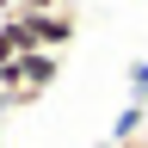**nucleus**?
<instances>
[{"mask_svg": "<svg viewBox=\"0 0 148 148\" xmlns=\"http://www.w3.org/2000/svg\"><path fill=\"white\" fill-rule=\"evenodd\" d=\"M56 74H62V56H49V49L18 56L12 68H0V105H31V99H43V92L56 86Z\"/></svg>", "mask_w": 148, "mask_h": 148, "instance_id": "f257e3e1", "label": "nucleus"}, {"mask_svg": "<svg viewBox=\"0 0 148 148\" xmlns=\"http://www.w3.org/2000/svg\"><path fill=\"white\" fill-rule=\"evenodd\" d=\"M18 25H25V37H31V49H68L74 43V12L62 6V12H12Z\"/></svg>", "mask_w": 148, "mask_h": 148, "instance_id": "f03ea898", "label": "nucleus"}, {"mask_svg": "<svg viewBox=\"0 0 148 148\" xmlns=\"http://www.w3.org/2000/svg\"><path fill=\"white\" fill-rule=\"evenodd\" d=\"M18 56H25V49H18V37H12V25L0 18V68H12Z\"/></svg>", "mask_w": 148, "mask_h": 148, "instance_id": "7ed1b4c3", "label": "nucleus"}, {"mask_svg": "<svg viewBox=\"0 0 148 148\" xmlns=\"http://www.w3.org/2000/svg\"><path fill=\"white\" fill-rule=\"evenodd\" d=\"M18 12H62V0H18Z\"/></svg>", "mask_w": 148, "mask_h": 148, "instance_id": "20e7f679", "label": "nucleus"}, {"mask_svg": "<svg viewBox=\"0 0 148 148\" xmlns=\"http://www.w3.org/2000/svg\"><path fill=\"white\" fill-rule=\"evenodd\" d=\"M12 12H18V0H0V18H12Z\"/></svg>", "mask_w": 148, "mask_h": 148, "instance_id": "39448f33", "label": "nucleus"}]
</instances>
